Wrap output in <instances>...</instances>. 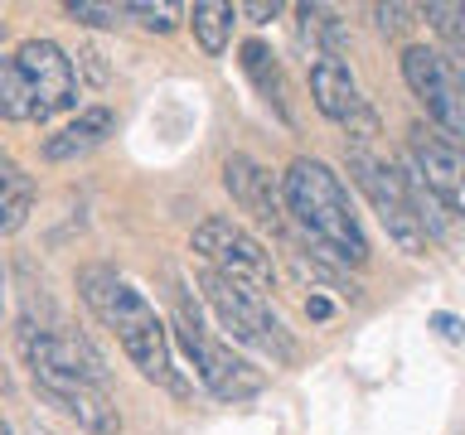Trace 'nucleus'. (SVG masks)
Returning a JSON list of instances; mask_svg holds the SVG:
<instances>
[{
    "instance_id": "obj_25",
    "label": "nucleus",
    "mask_w": 465,
    "mask_h": 435,
    "mask_svg": "<svg viewBox=\"0 0 465 435\" xmlns=\"http://www.w3.org/2000/svg\"><path fill=\"white\" fill-rule=\"evenodd\" d=\"M431 329L441 334V339H460V319H456V314H446V310H441V314H431Z\"/></svg>"
},
{
    "instance_id": "obj_24",
    "label": "nucleus",
    "mask_w": 465,
    "mask_h": 435,
    "mask_svg": "<svg viewBox=\"0 0 465 435\" xmlns=\"http://www.w3.org/2000/svg\"><path fill=\"white\" fill-rule=\"evenodd\" d=\"M238 14H247L252 24H267L282 14V5H276V0H247V5H238Z\"/></svg>"
},
{
    "instance_id": "obj_22",
    "label": "nucleus",
    "mask_w": 465,
    "mask_h": 435,
    "mask_svg": "<svg viewBox=\"0 0 465 435\" xmlns=\"http://www.w3.org/2000/svg\"><path fill=\"white\" fill-rule=\"evenodd\" d=\"M126 14H136V20L145 29H155V34H170L174 24H180V5H170V0H160V5H151V0H136V5H126Z\"/></svg>"
},
{
    "instance_id": "obj_26",
    "label": "nucleus",
    "mask_w": 465,
    "mask_h": 435,
    "mask_svg": "<svg viewBox=\"0 0 465 435\" xmlns=\"http://www.w3.org/2000/svg\"><path fill=\"white\" fill-rule=\"evenodd\" d=\"M330 310H334V304H330L325 295H311V300H305V314H311V319H330Z\"/></svg>"
},
{
    "instance_id": "obj_4",
    "label": "nucleus",
    "mask_w": 465,
    "mask_h": 435,
    "mask_svg": "<svg viewBox=\"0 0 465 435\" xmlns=\"http://www.w3.org/2000/svg\"><path fill=\"white\" fill-rule=\"evenodd\" d=\"M174 334H180V343H184L189 362H194L199 382L209 387L218 401H247V397H257V392L267 387V377H262L252 362L238 358L223 343H213L209 334L199 329V310H189L184 295L174 300Z\"/></svg>"
},
{
    "instance_id": "obj_11",
    "label": "nucleus",
    "mask_w": 465,
    "mask_h": 435,
    "mask_svg": "<svg viewBox=\"0 0 465 435\" xmlns=\"http://www.w3.org/2000/svg\"><path fill=\"white\" fill-rule=\"evenodd\" d=\"M407 155L417 160V169H421V179L431 184V194L441 198L450 213L465 218V150L460 145L441 140L427 126H412V150Z\"/></svg>"
},
{
    "instance_id": "obj_7",
    "label": "nucleus",
    "mask_w": 465,
    "mask_h": 435,
    "mask_svg": "<svg viewBox=\"0 0 465 435\" xmlns=\"http://www.w3.org/2000/svg\"><path fill=\"white\" fill-rule=\"evenodd\" d=\"M402 78L421 97L427 116L450 136V145L465 150V92H460V82H456V72H450L446 58L436 49H427V44H407L402 49Z\"/></svg>"
},
{
    "instance_id": "obj_17",
    "label": "nucleus",
    "mask_w": 465,
    "mask_h": 435,
    "mask_svg": "<svg viewBox=\"0 0 465 435\" xmlns=\"http://www.w3.org/2000/svg\"><path fill=\"white\" fill-rule=\"evenodd\" d=\"M286 261H291V271H296L305 285H315V290H340L344 300H363V290H359L354 281H349V271L330 266V261H320V256H305L301 246H286Z\"/></svg>"
},
{
    "instance_id": "obj_13",
    "label": "nucleus",
    "mask_w": 465,
    "mask_h": 435,
    "mask_svg": "<svg viewBox=\"0 0 465 435\" xmlns=\"http://www.w3.org/2000/svg\"><path fill=\"white\" fill-rule=\"evenodd\" d=\"M116 130V116L107 107H87L78 111L73 121L58 130V136L44 140V160H54V165H64V160H78V155H93L97 145H107V136Z\"/></svg>"
},
{
    "instance_id": "obj_15",
    "label": "nucleus",
    "mask_w": 465,
    "mask_h": 435,
    "mask_svg": "<svg viewBox=\"0 0 465 435\" xmlns=\"http://www.w3.org/2000/svg\"><path fill=\"white\" fill-rule=\"evenodd\" d=\"M238 63H242L247 78H252L257 92H262V97H267L272 107H276V116H282L286 126L296 121V116H291V102H286V78H282V63H276V53L267 49V44H262V39H247Z\"/></svg>"
},
{
    "instance_id": "obj_6",
    "label": "nucleus",
    "mask_w": 465,
    "mask_h": 435,
    "mask_svg": "<svg viewBox=\"0 0 465 435\" xmlns=\"http://www.w3.org/2000/svg\"><path fill=\"white\" fill-rule=\"evenodd\" d=\"M349 174H354V184L369 194L378 223L388 227V237L398 242L407 256H427L431 237H427V227L417 223V213H412V203H407V194H402L398 174H392L373 150H363V145H349Z\"/></svg>"
},
{
    "instance_id": "obj_16",
    "label": "nucleus",
    "mask_w": 465,
    "mask_h": 435,
    "mask_svg": "<svg viewBox=\"0 0 465 435\" xmlns=\"http://www.w3.org/2000/svg\"><path fill=\"white\" fill-rule=\"evenodd\" d=\"M29 208H35V184L15 160H5L0 165V232H20Z\"/></svg>"
},
{
    "instance_id": "obj_19",
    "label": "nucleus",
    "mask_w": 465,
    "mask_h": 435,
    "mask_svg": "<svg viewBox=\"0 0 465 435\" xmlns=\"http://www.w3.org/2000/svg\"><path fill=\"white\" fill-rule=\"evenodd\" d=\"M0 116L5 121H35V97H29V82L10 53H0Z\"/></svg>"
},
{
    "instance_id": "obj_3",
    "label": "nucleus",
    "mask_w": 465,
    "mask_h": 435,
    "mask_svg": "<svg viewBox=\"0 0 465 435\" xmlns=\"http://www.w3.org/2000/svg\"><path fill=\"white\" fill-rule=\"evenodd\" d=\"M199 285H203V300L213 304L218 324H223L238 343L262 348V353H267L272 362H282V368H296L301 362V343L286 334V324L272 314V304L262 300L257 290L228 281V276H218L209 266L199 271Z\"/></svg>"
},
{
    "instance_id": "obj_8",
    "label": "nucleus",
    "mask_w": 465,
    "mask_h": 435,
    "mask_svg": "<svg viewBox=\"0 0 465 435\" xmlns=\"http://www.w3.org/2000/svg\"><path fill=\"white\" fill-rule=\"evenodd\" d=\"M39 387V397L58 406L68 420H78L87 435H122V411H116L112 392L93 382V377H78V372H64V368H35L29 372Z\"/></svg>"
},
{
    "instance_id": "obj_27",
    "label": "nucleus",
    "mask_w": 465,
    "mask_h": 435,
    "mask_svg": "<svg viewBox=\"0 0 465 435\" xmlns=\"http://www.w3.org/2000/svg\"><path fill=\"white\" fill-rule=\"evenodd\" d=\"M29 435H54V430H44V426H35V430H29Z\"/></svg>"
},
{
    "instance_id": "obj_1",
    "label": "nucleus",
    "mask_w": 465,
    "mask_h": 435,
    "mask_svg": "<svg viewBox=\"0 0 465 435\" xmlns=\"http://www.w3.org/2000/svg\"><path fill=\"white\" fill-rule=\"evenodd\" d=\"M282 198L286 213L301 223V232L311 237L315 256L330 261V266H363L369 261V237H363V223L349 208V194L325 160H291V169L282 174Z\"/></svg>"
},
{
    "instance_id": "obj_30",
    "label": "nucleus",
    "mask_w": 465,
    "mask_h": 435,
    "mask_svg": "<svg viewBox=\"0 0 465 435\" xmlns=\"http://www.w3.org/2000/svg\"><path fill=\"white\" fill-rule=\"evenodd\" d=\"M5 160H10V155H5V150H0V165H5Z\"/></svg>"
},
{
    "instance_id": "obj_18",
    "label": "nucleus",
    "mask_w": 465,
    "mask_h": 435,
    "mask_svg": "<svg viewBox=\"0 0 465 435\" xmlns=\"http://www.w3.org/2000/svg\"><path fill=\"white\" fill-rule=\"evenodd\" d=\"M232 5H223V0H199L194 10H189V24H194V39L203 53H223L228 49V29H232Z\"/></svg>"
},
{
    "instance_id": "obj_20",
    "label": "nucleus",
    "mask_w": 465,
    "mask_h": 435,
    "mask_svg": "<svg viewBox=\"0 0 465 435\" xmlns=\"http://www.w3.org/2000/svg\"><path fill=\"white\" fill-rule=\"evenodd\" d=\"M421 20L441 39L456 44V53H465V5L460 0H431V5H421Z\"/></svg>"
},
{
    "instance_id": "obj_10",
    "label": "nucleus",
    "mask_w": 465,
    "mask_h": 435,
    "mask_svg": "<svg viewBox=\"0 0 465 435\" xmlns=\"http://www.w3.org/2000/svg\"><path fill=\"white\" fill-rule=\"evenodd\" d=\"M311 97H315L320 116H330V121L344 126L349 136H359V140L378 136V111L369 107V97L359 92L354 72H349V63H340V58L311 63Z\"/></svg>"
},
{
    "instance_id": "obj_5",
    "label": "nucleus",
    "mask_w": 465,
    "mask_h": 435,
    "mask_svg": "<svg viewBox=\"0 0 465 435\" xmlns=\"http://www.w3.org/2000/svg\"><path fill=\"white\" fill-rule=\"evenodd\" d=\"M194 252L209 261V271L228 276L247 290H276V266H272V252L262 246L247 227H238L232 218H203L194 227Z\"/></svg>"
},
{
    "instance_id": "obj_2",
    "label": "nucleus",
    "mask_w": 465,
    "mask_h": 435,
    "mask_svg": "<svg viewBox=\"0 0 465 435\" xmlns=\"http://www.w3.org/2000/svg\"><path fill=\"white\" fill-rule=\"evenodd\" d=\"M78 290H83L87 310L116 334V343L126 348V358L136 362L151 382H160V387H170V392L184 397V382H180L174 358H170V334H165V324H160L155 304L145 300L131 281H122L112 266H83L78 271Z\"/></svg>"
},
{
    "instance_id": "obj_12",
    "label": "nucleus",
    "mask_w": 465,
    "mask_h": 435,
    "mask_svg": "<svg viewBox=\"0 0 465 435\" xmlns=\"http://www.w3.org/2000/svg\"><path fill=\"white\" fill-rule=\"evenodd\" d=\"M223 184H228V194L242 213H252L257 223H267L272 232L286 227V208H282V194H276L272 169H262L252 155H228L223 160Z\"/></svg>"
},
{
    "instance_id": "obj_29",
    "label": "nucleus",
    "mask_w": 465,
    "mask_h": 435,
    "mask_svg": "<svg viewBox=\"0 0 465 435\" xmlns=\"http://www.w3.org/2000/svg\"><path fill=\"white\" fill-rule=\"evenodd\" d=\"M5 382H10V377H5V368H0V387H5Z\"/></svg>"
},
{
    "instance_id": "obj_9",
    "label": "nucleus",
    "mask_w": 465,
    "mask_h": 435,
    "mask_svg": "<svg viewBox=\"0 0 465 435\" xmlns=\"http://www.w3.org/2000/svg\"><path fill=\"white\" fill-rule=\"evenodd\" d=\"M10 58H15V68L25 72V82H29L35 121H49V116L68 111L73 102H78V72H73V58L58 49L54 39H25Z\"/></svg>"
},
{
    "instance_id": "obj_28",
    "label": "nucleus",
    "mask_w": 465,
    "mask_h": 435,
    "mask_svg": "<svg viewBox=\"0 0 465 435\" xmlns=\"http://www.w3.org/2000/svg\"><path fill=\"white\" fill-rule=\"evenodd\" d=\"M0 435H15V430H10V426H5V420H0Z\"/></svg>"
},
{
    "instance_id": "obj_14",
    "label": "nucleus",
    "mask_w": 465,
    "mask_h": 435,
    "mask_svg": "<svg viewBox=\"0 0 465 435\" xmlns=\"http://www.w3.org/2000/svg\"><path fill=\"white\" fill-rule=\"evenodd\" d=\"M296 29H301V44L315 53V63L320 58H340L344 63V53H349V24L334 14L330 5H296Z\"/></svg>"
},
{
    "instance_id": "obj_23",
    "label": "nucleus",
    "mask_w": 465,
    "mask_h": 435,
    "mask_svg": "<svg viewBox=\"0 0 465 435\" xmlns=\"http://www.w3.org/2000/svg\"><path fill=\"white\" fill-rule=\"evenodd\" d=\"M417 5H398V0H392V5H373V24L383 29V34H407V29L417 24Z\"/></svg>"
},
{
    "instance_id": "obj_21",
    "label": "nucleus",
    "mask_w": 465,
    "mask_h": 435,
    "mask_svg": "<svg viewBox=\"0 0 465 435\" xmlns=\"http://www.w3.org/2000/svg\"><path fill=\"white\" fill-rule=\"evenodd\" d=\"M64 10L73 14V20H83V24H102V29L126 24V5H107V0H68Z\"/></svg>"
}]
</instances>
